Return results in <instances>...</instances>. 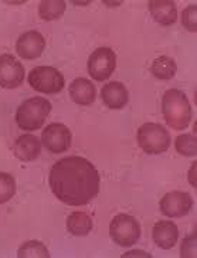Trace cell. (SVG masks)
Here are the masks:
<instances>
[{"mask_svg":"<svg viewBox=\"0 0 197 258\" xmlns=\"http://www.w3.org/2000/svg\"><path fill=\"white\" fill-rule=\"evenodd\" d=\"M71 131L64 123H50L41 134V144L48 152L62 153L71 146Z\"/></svg>","mask_w":197,"mask_h":258,"instance_id":"obj_9","label":"cell"},{"mask_svg":"<svg viewBox=\"0 0 197 258\" xmlns=\"http://www.w3.org/2000/svg\"><path fill=\"white\" fill-rule=\"evenodd\" d=\"M152 238L162 250L173 248L179 240V228L170 220L158 221L152 230Z\"/></svg>","mask_w":197,"mask_h":258,"instance_id":"obj_12","label":"cell"},{"mask_svg":"<svg viewBox=\"0 0 197 258\" xmlns=\"http://www.w3.org/2000/svg\"><path fill=\"white\" fill-rule=\"evenodd\" d=\"M193 206H194V202L189 193L179 191V190L165 195L159 203L160 212L170 219H177V217H183L189 214Z\"/></svg>","mask_w":197,"mask_h":258,"instance_id":"obj_10","label":"cell"},{"mask_svg":"<svg viewBox=\"0 0 197 258\" xmlns=\"http://www.w3.org/2000/svg\"><path fill=\"white\" fill-rule=\"evenodd\" d=\"M109 235L118 245L130 247L141 238V224L129 214H118L109 224Z\"/></svg>","mask_w":197,"mask_h":258,"instance_id":"obj_5","label":"cell"},{"mask_svg":"<svg viewBox=\"0 0 197 258\" xmlns=\"http://www.w3.org/2000/svg\"><path fill=\"white\" fill-rule=\"evenodd\" d=\"M197 6L196 5H190L189 8H186L182 12V24L189 31L196 33L197 31Z\"/></svg>","mask_w":197,"mask_h":258,"instance_id":"obj_23","label":"cell"},{"mask_svg":"<svg viewBox=\"0 0 197 258\" xmlns=\"http://www.w3.org/2000/svg\"><path fill=\"white\" fill-rule=\"evenodd\" d=\"M176 71H177L176 61L172 57H167V55L158 57L151 66V73L153 74V77L158 80H162V81L172 80L176 76Z\"/></svg>","mask_w":197,"mask_h":258,"instance_id":"obj_17","label":"cell"},{"mask_svg":"<svg viewBox=\"0 0 197 258\" xmlns=\"http://www.w3.org/2000/svg\"><path fill=\"white\" fill-rule=\"evenodd\" d=\"M148 5L156 23L170 26L177 20V8L173 0H151Z\"/></svg>","mask_w":197,"mask_h":258,"instance_id":"obj_16","label":"cell"},{"mask_svg":"<svg viewBox=\"0 0 197 258\" xmlns=\"http://www.w3.org/2000/svg\"><path fill=\"white\" fill-rule=\"evenodd\" d=\"M29 84L34 91L41 94H58L62 91L65 80L60 71L53 67H36L29 74Z\"/></svg>","mask_w":197,"mask_h":258,"instance_id":"obj_6","label":"cell"},{"mask_svg":"<svg viewBox=\"0 0 197 258\" xmlns=\"http://www.w3.org/2000/svg\"><path fill=\"white\" fill-rule=\"evenodd\" d=\"M102 102L111 109H121L128 104L129 94L126 87L119 81L105 84L101 90Z\"/></svg>","mask_w":197,"mask_h":258,"instance_id":"obj_13","label":"cell"},{"mask_svg":"<svg viewBox=\"0 0 197 258\" xmlns=\"http://www.w3.org/2000/svg\"><path fill=\"white\" fill-rule=\"evenodd\" d=\"M137 139L142 151L148 155H160L170 148V134L160 123L148 122L138 129Z\"/></svg>","mask_w":197,"mask_h":258,"instance_id":"obj_4","label":"cell"},{"mask_svg":"<svg viewBox=\"0 0 197 258\" xmlns=\"http://www.w3.org/2000/svg\"><path fill=\"white\" fill-rule=\"evenodd\" d=\"M67 230L73 235H87L92 230L91 217L84 212L71 213L67 219Z\"/></svg>","mask_w":197,"mask_h":258,"instance_id":"obj_18","label":"cell"},{"mask_svg":"<svg viewBox=\"0 0 197 258\" xmlns=\"http://www.w3.org/2000/svg\"><path fill=\"white\" fill-rule=\"evenodd\" d=\"M196 163H197V162H194V163H193V166L190 167V172H189V182H190V184H193L194 187H196V180H194V172H196Z\"/></svg>","mask_w":197,"mask_h":258,"instance_id":"obj_25","label":"cell"},{"mask_svg":"<svg viewBox=\"0 0 197 258\" xmlns=\"http://www.w3.org/2000/svg\"><path fill=\"white\" fill-rule=\"evenodd\" d=\"M46 48V38L38 31L30 30L23 33L17 38L16 51L23 60H34L38 58Z\"/></svg>","mask_w":197,"mask_h":258,"instance_id":"obj_11","label":"cell"},{"mask_svg":"<svg viewBox=\"0 0 197 258\" xmlns=\"http://www.w3.org/2000/svg\"><path fill=\"white\" fill-rule=\"evenodd\" d=\"M65 12L64 0H43L38 6V15L46 22H53L60 19Z\"/></svg>","mask_w":197,"mask_h":258,"instance_id":"obj_19","label":"cell"},{"mask_svg":"<svg viewBox=\"0 0 197 258\" xmlns=\"http://www.w3.org/2000/svg\"><path fill=\"white\" fill-rule=\"evenodd\" d=\"M51 112V102L43 97H33L24 101L16 111V123L23 131H37Z\"/></svg>","mask_w":197,"mask_h":258,"instance_id":"obj_3","label":"cell"},{"mask_svg":"<svg viewBox=\"0 0 197 258\" xmlns=\"http://www.w3.org/2000/svg\"><path fill=\"white\" fill-rule=\"evenodd\" d=\"M24 81V67L12 54H0V87L6 90L19 88Z\"/></svg>","mask_w":197,"mask_h":258,"instance_id":"obj_8","label":"cell"},{"mask_svg":"<svg viewBox=\"0 0 197 258\" xmlns=\"http://www.w3.org/2000/svg\"><path fill=\"white\" fill-rule=\"evenodd\" d=\"M162 114L167 125L174 131L187 128L193 111L186 94L180 90H167L162 98Z\"/></svg>","mask_w":197,"mask_h":258,"instance_id":"obj_2","label":"cell"},{"mask_svg":"<svg viewBox=\"0 0 197 258\" xmlns=\"http://www.w3.org/2000/svg\"><path fill=\"white\" fill-rule=\"evenodd\" d=\"M176 151L183 156H196L197 155V139L191 134H183L176 138Z\"/></svg>","mask_w":197,"mask_h":258,"instance_id":"obj_21","label":"cell"},{"mask_svg":"<svg viewBox=\"0 0 197 258\" xmlns=\"http://www.w3.org/2000/svg\"><path fill=\"white\" fill-rule=\"evenodd\" d=\"M17 257L19 258H48L50 252L47 250V247L40 241H26V243L19 248L17 251Z\"/></svg>","mask_w":197,"mask_h":258,"instance_id":"obj_20","label":"cell"},{"mask_svg":"<svg viewBox=\"0 0 197 258\" xmlns=\"http://www.w3.org/2000/svg\"><path fill=\"white\" fill-rule=\"evenodd\" d=\"M88 74L98 83L112 76L116 69V55L109 47H99L88 58Z\"/></svg>","mask_w":197,"mask_h":258,"instance_id":"obj_7","label":"cell"},{"mask_svg":"<svg viewBox=\"0 0 197 258\" xmlns=\"http://www.w3.org/2000/svg\"><path fill=\"white\" fill-rule=\"evenodd\" d=\"M69 91L71 99L81 106L91 105L97 97L95 85L87 78H76L70 84Z\"/></svg>","mask_w":197,"mask_h":258,"instance_id":"obj_15","label":"cell"},{"mask_svg":"<svg viewBox=\"0 0 197 258\" xmlns=\"http://www.w3.org/2000/svg\"><path fill=\"white\" fill-rule=\"evenodd\" d=\"M13 152H15L16 158L22 162H33L40 156L41 141L30 134L22 135L16 139L15 145H13Z\"/></svg>","mask_w":197,"mask_h":258,"instance_id":"obj_14","label":"cell"},{"mask_svg":"<svg viewBox=\"0 0 197 258\" xmlns=\"http://www.w3.org/2000/svg\"><path fill=\"white\" fill-rule=\"evenodd\" d=\"M16 195V180L10 173L0 172V205L8 203Z\"/></svg>","mask_w":197,"mask_h":258,"instance_id":"obj_22","label":"cell"},{"mask_svg":"<svg viewBox=\"0 0 197 258\" xmlns=\"http://www.w3.org/2000/svg\"><path fill=\"white\" fill-rule=\"evenodd\" d=\"M99 173L91 162L81 156H69L54 163L48 186L61 203L69 206L88 205L99 193Z\"/></svg>","mask_w":197,"mask_h":258,"instance_id":"obj_1","label":"cell"},{"mask_svg":"<svg viewBox=\"0 0 197 258\" xmlns=\"http://www.w3.org/2000/svg\"><path fill=\"white\" fill-rule=\"evenodd\" d=\"M139 254L146 257V254H145L144 251H130V252H126V254H125L123 257H130V255H139Z\"/></svg>","mask_w":197,"mask_h":258,"instance_id":"obj_26","label":"cell"},{"mask_svg":"<svg viewBox=\"0 0 197 258\" xmlns=\"http://www.w3.org/2000/svg\"><path fill=\"white\" fill-rule=\"evenodd\" d=\"M184 245L180 248L182 257H196V234H191L184 240Z\"/></svg>","mask_w":197,"mask_h":258,"instance_id":"obj_24","label":"cell"}]
</instances>
